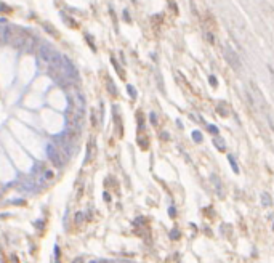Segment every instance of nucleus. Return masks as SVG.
Masks as SVG:
<instances>
[{
    "instance_id": "obj_3",
    "label": "nucleus",
    "mask_w": 274,
    "mask_h": 263,
    "mask_svg": "<svg viewBox=\"0 0 274 263\" xmlns=\"http://www.w3.org/2000/svg\"><path fill=\"white\" fill-rule=\"evenodd\" d=\"M225 58H226V61H228L229 64L232 66L234 69H237L239 71L240 69V63H239V60H237V56H236V53L232 52V50H229V48H225Z\"/></svg>"
},
{
    "instance_id": "obj_11",
    "label": "nucleus",
    "mask_w": 274,
    "mask_h": 263,
    "mask_svg": "<svg viewBox=\"0 0 274 263\" xmlns=\"http://www.w3.org/2000/svg\"><path fill=\"white\" fill-rule=\"evenodd\" d=\"M192 138H194L196 141H202V135H200L199 132H194V133H192Z\"/></svg>"
},
{
    "instance_id": "obj_6",
    "label": "nucleus",
    "mask_w": 274,
    "mask_h": 263,
    "mask_svg": "<svg viewBox=\"0 0 274 263\" xmlns=\"http://www.w3.org/2000/svg\"><path fill=\"white\" fill-rule=\"evenodd\" d=\"M213 143H215V146H217L220 151H225V141H223V140H220V138L217 137V138L213 140Z\"/></svg>"
},
{
    "instance_id": "obj_5",
    "label": "nucleus",
    "mask_w": 274,
    "mask_h": 263,
    "mask_svg": "<svg viewBox=\"0 0 274 263\" xmlns=\"http://www.w3.org/2000/svg\"><path fill=\"white\" fill-rule=\"evenodd\" d=\"M43 29H47V32H48V34H52V35H58V32L55 31V27L50 23H43Z\"/></svg>"
},
{
    "instance_id": "obj_14",
    "label": "nucleus",
    "mask_w": 274,
    "mask_h": 263,
    "mask_svg": "<svg viewBox=\"0 0 274 263\" xmlns=\"http://www.w3.org/2000/svg\"><path fill=\"white\" fill-rule=\"evenodd\" d=\"M210 82H212V85H213V87H217V79H215V77H210Z\"/></svg>"
},
{
    "instance_id": "obj_10",
    "label": "nucleus",
    "mask_w": 274,
    "mask_h": 263,
    "mask_svg": "<svg viewBox=\"0 0 274 263\" xmlns=\"http://www.w3.org/2000/svg\"><path fill=\"white\" fill-rule=\"evenodd\" d=\"M5 43V29L0 27V45H3Z\"/></svg>"
},
{
    "instance_id": "obj_13",
    "label": "nucleus",
    "mask_w": 274,
    "mask_h": 263,
    "mask_svg": "<svg viewBox=\"0 0 274 263\" xmlns=\"http://www.w3.org/2000/svg\"><path fill=\"white\" fill-rule=\"evenodd\" d=\"M128 92H130V96H131V98H135V96H136V92H135V88H131L130 85H128Z\"/></svg>"
},
{
    "instance_id": "obj_2",
    "label": "nucleus",
    "mask_w": 274,
    "mask_h": 263,
    "mask_svg": "<svg viewBox=\"0 0 274 263\" xmlns=\"http://www.w3.org/2000/svg\"><path fill=\"white\" fill-rule=\"evenodd\" d=\"M66 122L71 129L80 130V127L83 124V111L74 108V106H69V109L66 111Z\"/></svg>"
},
{
    "instance_id": "obj_8",
    "label": "nucleus",
    "mask_w": 274,
    "mask_h": 263,
    "mask_svg": "<svg viewBox=\"0 0 274 263\" xmlns=\"http://www.w3.org/2000/svg\"><path fill=\"white\" fill-rule=\"evenodd\" d=\"M218 112H220L221 116H228V109H226L225 104H220L218 106Z\"/></svg>"
},
{
    "instance_id": "obj_9",
    "label": "nucleus",
    "mask_w": 274,
    "mask_h": 263,
    "mask_svg": "<svg viewBox=\"0 0 274 263\" xmlns=\"http://www.w3.org/2000/svg\"><path fill=\"white\" fill-rule=\"evenodd\" d=\"M205 39L209 40L210 43H213V42H215V37H213V34H212L210 31H205Z\"/></svg>"
},
{
    "instance_id": "obj_15",
    "label": "nucleus",
    "mask_w": 274,
    "mask_h": 263,
    "mask_svg": "<svg viewBox=\"0 0 274 263\" xmlns=\"http://www.w3.org/2000/svg\"><path fill=\"white\" fill-rule=\"evenodd\" d=\"M209 129H210L212 132H213V133H217V132H218V130H217V127H213V125H212V127H209Z\"/></svg>"
},
{
    "instance_id": "obj_1",
    "label": "nucleus",
    "mask_w": 274,
    "mask_h": 263,
    "mask_svg": "<svg viewBox=\"0 0 274 263\" xmlns=\"http://www.w3.org/2000/svg\"><path fill=\"white\" fill-rule=\"evenodd\" d=\"M27 35L29 34L24 29L16 27V26H8L5 29V43L11 45L13 48H23Z\"/></svg>"
},
{
    "instance_id": "obj_4",
    "label": "nucleus",
    "mask_w": 274,
    "mask_h": 263,
    "mask_svg": "<svg viewBox=\"0 0 274 263\" xmlns=\"http://www.w3.org/2000/svg\"><path fill=\"white\" fill-rule=\"evenodd\" d=\"M106 87H108L109 93H111L112 96H115V95H117V90H115V87H114V82H112L111 79H108V82H106Z\"/></svg>"
},
{
    "instance_id": "obj_7",
    "label": "nucleus",
    "mask_w": 274,
    "mask_h": 263,
    "mask_svg": "<svg viewBox=\"0 0 274 263\" xmlns=\"http://www.w3.org/2000/svg\"><path fill=\"white\" fill-rule=\"evenodd\" d=\"M261 200H263V204H265V206H271V199H269V194H263L261 196Z\"/></svg>"
},
{
    "instance_id": "obj_12",
    "label": "nucleus",
    "mask_w": 274,
    "mask_h": 263,
    "mask_svg": "<svg viewBox=\"0 0 274 263\" xmlns=\"http://www.w3.org/2000/svg\"><path fill=\"white\" fill-rule=\"evenodd\" d=\"M229 162H231V165H232V169H234V172H236V173H237V172H239V169H237V165H236V164H234V159H232L231 157V156H229Z\"/></svg>"
}]
</instances>
